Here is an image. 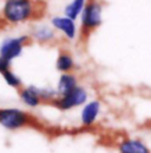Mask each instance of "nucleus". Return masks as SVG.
<instances>
[{
  "label": "nucleus",
  "mask_w": 151,
  "mask_h": 153,
  "mask_svg": "<svg viewBox=\"0 0 151 153\" xmlns=\"http://www.w3.org/2000/svg\"><path fill=\"white\" fill-rule=\"evenodd\" d=\"M4 12L10 22L17 23L26 19L31 14L32 7L29 0H8Z\"/></svg>",
  "instance_id": "f257e3e1"
},
{
  "label": "nucleus",
  "mask_w": 151,
  "mask_h": 153,
  "mask_svg": "<svg viewBox=\"0 0 151 153\" xmlns=\"http://www.w3.org/2000/svg\"><path fill=\"white\" fill-rule=\"evenodd\" d=\"M27 115L19 109H1L0 111V125L7 129H18L27 123Z\"/></svg>",
  "instance_id": "f03ea898"
},
{
  "label": "nucleus",
  "mask_w": 151,
  "mask_h": 153,
  "mask_svg": "<svg viewBox=\"0 0 151 153\" xmlns=\"http://www.w3.org/2000/svg\"><path fill=\"white\" fill-rule=\"evenodd\" d=\"M86 99H87L86 91L83 88L77 87L71 93H69L67 95L63 96L57 102V106L60 109H70V108H73L76 106H79V105L84 103L86 101Z\"/></svg>",
  "instance_id": "7ed1b4c3"
},
{
  "label": "nucleus",
  "mask_w": 151,
  "mask_h": 153,
  "mask_svg": "<svg viewBox=\"0 0 151 153\" xmlns=\"http://www.w3.org/2000/svg\"><path fill=\"white\" fill-rule=\"evenodd\" d=\"M24 40H25V37L5 40L0 48V57H4L7 61H11L14 57L19 56L21 52V49H23L21 44Z\"/></svg>",
  "instance_id": "20e7f679"
},
{
  "label": "nucleus",
  "mask_w": 151,
  "mask_h": 153,
  "mask_svg": "<svg viewBox=\"0 0 151 153\" xmlns=\"http://www.w3.org/2000/svg\"><path fill=\"white\" fill-rule=\"evenodd\" d=\"M100 6L97 4H91L85 8L84 16H83V24L87 27H95L100 24Z\"/></svg>",
  "instance_id": "39448f33"
},
{
  "label": "nucleus",
  "mask_w": 151,
  "mask_h": 153,
  "mask_svg": "<svg viewBox=\"0 0 151 153\" xmlns=\"http://www.w3.org/2000/svg\"><path fill=\"white\" fill-rule=\"evenodd\" d=\"M119 153H150L149 149L139 140L125 139L118 146Z\"/></svg>",
  "instance_id": "423d86ee"
},
{
  "label": "nucleus",
  "mask_w": 151,
  "mask_h": 153,
  "mask_svg": "<svg viewBox=\"0 0 151 153\" xmlns=\"http://www.w3.org/2000/svg\"><path fill=\"white\" fill-rule=\"evenodd\" d=\"M99 102L97 101H92L90 103H87L83 112H81V122L85 125V126H90L95 122L97 115L99 113Z\"/></svg>",
  "instance_id": "0eeeda50"
},
{
  "label": "nucleus",
  "mask_w": 151,
  "mask_h": 153,
  "mask_svg": "<svg viewBox=\"0 0 151 153\" xmlns=\"http://www.w3.org/2000/svg\"><path fill=\"white\" fill-rule=\"evenodd\" d=\"M52 24L56 27L60 29L67 37H70V38L75 37L76 27L72 19H70V18H53L52 19Z\"/></svg>",
  "instance_id": "6e6552de"
},
{
  "label": "nucleus",
  "mask_w": 151,
  "mask_h": 153,
  "mask_svg": "<svg viewBox=\"0 0 151 153\" xmlns=\"http://www.w3.org/2000/svg\"><path fill=\"white\" fill-rule=\"evenodd\" d=\"M76 81L75 76L72 75H69V74H65L60 77L59 79V84H58V91L59 94H62L63 96L67 95L69 93H71L73 89H76Z\"/></svg>",
  "instance_id": "1a4fd4ad"
},
{
  "label": "nucleus",
  "mask_w": 151,
  "mask_h": 153,
  "mask_svg": "<svg viewBox=\"0 0 151 153\" xmlns=\"http://www.w3.org/2000/svg\"><path fill=\"white\" fill-rule=\"evenodd\" d=\"M20 97H21L23 102L30 107H36L39 103V96H38L37 90L34 87H30V88L24 89L20 94Z\"/></svg>",
  "instance_id": "9d476101"
},
{
  "label": "nucleus",
  "mask_w": 151,
  "mask_h": 153,
  "mask_svg": "<svg viewBox=\"0 0 151 153\" xmlns=\"http://www.w3.org/2000/svg\"><path fill=\"white\" fill-rule=\"evenodd\" d=\"M83 5H84V0H73L72 4H70L65 10V13H66L67 18L75 19L76 17L79 14V12L81 11Z\"/></svg>",
  "instance_id": "9b49d317"
},
{
  "label": "nucleus",
  "mask_w": 151,
  "mask_h": 153,
  "mask_svg": "<svg viewBox=\"0 0 151 153\" xmlns=\"http://www.w3.org/2000/svg\"><path fill=\"white\" fill-rule=\"evenodd\" d=\"M73 61L69 55H62L57 61V68L62 71H67L72 68Z\"/></svg>",
  "instance_id": "f8f14e48"
},
{
  "label": "nucleus",
  "mask_w": 151,
  "mask_h": 153,
  "mask_svg": "<svg viewBox=\"0 0 151 153\" xmlns=\"http://www.w3.org/2000/svg\"><path fill=\"white\" fill-rule=\"evenodd\" d=\"M2 75H4V78H5L6 83L10 84L11 87H19V85H20V83H21V82H20V78L15 76L13 73H11L10 70L6 71V73H4Z\"/></svg>",
  "instance_id": "ddd939ff"
},
{
  "label": "nucleus",
  "mask_w": 151,
  "mask_h": 153,
  "mask_svg": "<svg viewBox=\"0 0 151 153\" xmlns=\"http://www.w3.org/2000/svg\"><path fill=\"white\" fill-rule=\"evenodd\" d=\"M37 37L40 39H50L52 37V32L48 29H43L37 32Z\"/></svg>",
  "instance_id": "4468645a"
},
{
  "label": "nucleus",
  "mask_w": 151,
  "mask_h": 153,
  "mask_svg": "<svg viewBox=\"0 0 151 153\" xmlns=\"http://www.w3.org/2000/svg\"><path fill=\"white\" fill-rule=\"evenodd\" d=\"M8 67H10V61H7L4 57H0V73H6L8 71Z\"/></svg>",
  "instance_id": "2eb2a0df"
}]
</instances>
